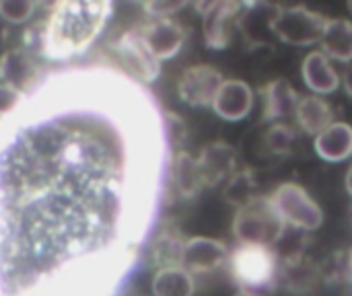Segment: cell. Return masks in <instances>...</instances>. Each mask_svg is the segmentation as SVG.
<instances>
[{
  "instance_id": "obj_26",
  "label": "cell",
  "mask_w": 352,
  "mask_h": 296,
  "mask_svg": "<svg viewBox=\"0 0 352 296\" xmlns=\"http://www.w3.org/2000/svg\"><path fill=\"white\" fill-rule=\"evenodd\" d=\"M23 101H25V93L23 91L14 89L10 84L0 82V117L10 115Z\"/></svg>"
},
{
  "instance_id": "obj_15",
  "label": "cell",
  "mask_w": 352,
  "mask_h": 296,
  "mask_svg": "<svg viewBox=\"0 0 352 296\" xmlns=\"http://www.w3.org/2000/svg\"><path fill=\"white\" fill-rule=\"evenodd\" d=\"M299 99L301 97L297 95V91L291 87L289 80L276 78V80L268 82L262 89V115H264V122H274V119L295 115Z\"/></svg>"
},
{
  "instance_id": "obj_3",
  "label": "cell",
  "mask_w": 352,
  "mask_h": 296,
  "mask_svg": "<svg viewBox=\"0 0 352 296\" xmlns=\"http://www.w3.org/2000/svg\"><path fill=\"white\" fill-rule=\"evenodd\" d=\"M229 268L241 291L258 293L272 286L276 278V255L270 247L239 245L229 255Z\"/></svg>"
},
{
  "instance_id": "obj_11",
  "label": "cell",
  "mask_w": 352,
  "mask_h": 296,
  "mask_svg": "<svg viewBox=\"0 0 352 296\" xmlns=\"http://www.w3.org/2000/svg\"><path fill=\"white\" fill-rule=\"evenodd\" d=\"M140 37L148 52L161 62L179 54L186 41V31L173 19H151L140 29Z\"/></svg>"
},
{
  "instance_id": "obj_10",
  "label": "cell",
  "mask_w": 352,
  "mask_h": 296,
  "mask_svg": "<svg viewBox=\"0 0 352 296\" xmlns=\"http://www.w3.org/2000/svg\"><path fill=\"white\" fill-rule=\"evenodd\" d=\"M196 161L204 187H214L223 181H229L237 169V152L231 144L223 140L206 144Z\"/></svg>"
},
{
  "instance_id": "obj_5",
  "label": "cell",
  "mask_w": 352,
  "mask_h": 296,
  "mask_svg": "<svg viewBox=\"0 0 352 296\" xmlns=\"http://www.w3.org/2000/svg\"><path fill=\"white\" fill-rule=\"evenodd\" d=\"M270 200L278 216L283 218V223L289 227H295L301 231H316L324 223V210L309 196V192L301 187L299 183L278 185Z\"/></svg>"
},
{
  "instance_id": "obj_31",
  "label": "cell",
  "mask_w": 352,
  "mask_h": 296,
  "mask_svg": "<svg viewBox=\"0 0 352 296\" xmlns=\"http://www.w3.org/2000/svg\"><path fill=\"white\" fill-rule=\"evenodd\" d=\"M346 190H349V194L352 196V167L349 169V173H346Z\"/></svg>"
},
{
  "instance_id": "obj_4",
  "label": "cell",
  "mask_w": 352,
  "mask_h": 296,
  "mask_svg": "<svg viewBox=\"0 0 352 296\" xmlns=\"http://www.w3.org/2000/svg\"><path fill=\"white\" fill-rule=\"evenodd\" d=\"M328 19L322 12H316L307 6L280 8L278 16L272 23L274 37L283 43L309 47L322 41Z\"/></svg>"
},
{
  "instance_id": "obj_2",
  "label": "cell",
  "mask_w": 352,
  "mask_h": 296,
  "mask_svg": "<svg viewBox=\"0 0 352 296\" xmlns=\"http://www.w3.org/2000/svg\"><path fill=\"white\" fill-rule=\"evenodd\" d=\"M285 223L278 216L270 198L258 196L237 210L233 218V235L239 245L274 247L285 235Z\"/></svg>"
},
{
  "instance_id": "obj_33",
  "label": "cell",
  "mask_w": 352,
  "mask_h": 296,
  "mask_svg": "<svg viewBox=\"0 0 352 296\" xmlns=\"http://www.w3.org/2000/svg\"><path fill=\"white\" fill-rule=\"evenodd\" d=\"M346 260H349V270H351V274H352V247H351V251H349V255H346Z\"/></svg>"
},
{
  "instance_id": "obj_25",
  "label": "cell",
  "mask_w": 352,
  "mask_h": 296,
  "mask_svg": "<svg viewBox=\"0 0 352 296\" xmlns=\"http://www.w3.org/2000/svg\"><path fill=\"white\" fill-rule=\"evenodd\" d=\"M35 12V2L31 0H0V16L8 25H23Z\"/></svg>"
},
{
  "instance_id": "obj_23",
  "label": "cell",
  "mask_w": 352,
  "mask_h": 296,
  "mask_svg": "<svg viewBox=\"0 0 352 296\" xmlns=\"http://www.w3.org/2000/svg\"><path fill=\"white\" fill-rule=\"evenodd\" d=\"M256 179L252 175V171H235V175L227 181L225 185V200L233 206L243 208L245 204H250L252 200H256Z\"/></svg>"
},
{
  "instance_id": "obj_13",
  "label": "cell",
  "mask_w": 352,
  "mask_h": 296,
  "mask_svg": "<svg viewBox=\"0 0 352 296\" xmlns=\"http://www.w3.org/2000/svg\"><path fill=\"white\" fill-rule=\"evenodd\" d=\"M210 107L221 119L241 122L254 109V89L245 80L229 78L221 84Z\"/></svg>"
},
{
  "instance_id": "obj_29",
  "label": "cell",
  "mask_w": 352,
  "mask_h": 296,
  "mask_svg": "<svg viewBox=\"0 0 352 296\" xmlns=\"http://www.w3.org/2000/svg\"><path fill=\"white\" fill-rule=\"evenodd\" d=\"M6 39H8V23H4L0 16V47L6 43Z\"/></svg>"
},
{
  "instance_id": "obj_12",
  "label": "cell",
  "mask_w": 352,
  "mask_h": 296,
  "mask_svg": "<svg viewBox=\"0 0 352 296\" xmlns=\"http://www.w3.org/2000/svg\"><path fill=\"white\" fill-rule=\"evenodd\" d=\"M227 260H229V249L223 241L210 237H192L184 245L182 268L192 276L210 274L219 270Z\"/></svg>"
},
{
  "instance_id": "obj_24",
  "label": "cell",
  "mask_w": 352,
  "mask_h": 296,
  "mask_svg": "<svg viewBox=\"0 0 352 296\" xmlns=\"http://www.w3.org/2000/svg\"><path fill=\"white\" fill-rule=\"evenodd\" d=\"M297 140V132L289 124H274L266 134V144L274 155H287L291 152L293 144Z\"/></svg>"
},
{
  "instance_id": "obj_20",
  "label": "cell",
  "mask_w": 352,
  "mask_h": 296,
  "mask_svg": "<svg viewBox=\"0 0 352 296\" xmlns=\"http://www.w3.org/2000/svg\"><path fill=\"white\" fill-rule=\"evenodd\" d=\"M171 181L177 190V194L186 200L196 198L204 183L198 171V161L196 157H192L190 152H179L173 161V169H171Z\"/></svg>"
},
{
  "instance_id": "obj_14",
  "label": "cell",
  "mask_w": 352,
  "mask_h": 296,
  "mask_svg": "<svg viewBox=\"0 0 352 296\" xmlns=\"http://www.w3.org/2000/svg\"><path fill=\"white\" fill-rule=\"evenodd\" d=\"M301 74L305 84L318 95H332L334 91H338V87L342 84V78L338 74V70L334 68L332 60L328 56H324L322 52H309L301 64Z\"/></svg>"
},
{
  "instance_id": "obj_27",
  "label": "cell",
  "mask_w": 352,
  "mask_h": 296,
  "mask_svg": "<svg viewBox=\"0 0 352 296\" xmlns=\"http://www.w3.org/2000/svg\"><path fill=\"white\" fill-rule=\"evenodd\" d=\"M184 6H186L184 0H155V2H146L144 10L151 14V19H171Z\"/></svg>"
},
{
  "instance_id": "obj_22",
  "label": "cell",
  "mask_w": 352,
  "mask_h": 296,
  "mask_svg": "<svg viewBox=\"0 0 352 296\" xmlns=\"http://www.w3.org/2000/svg\"><path fill=\"white\" fill-rule=\"evenodd\" d=\"M184 245H186V241L182 239V235L177 231H165V233H161L157 237V241L153 243V249H151L153 264L159 270H165V268H182Z\"/></svg>"
},
{
  "instance_id": "obj_30",
  "label": "cell",
  "mask_w": 352,
  "mask_h": 296,
  "mask_svg": "<svg viewBox=\"0 0 352 296\" xmlns=\"http://www.w3.org/2000/svg\"><path fill=\"white\" fill-rule=\"evenodd\" d=\"M342 84H344V91L352 97V66L346 70V74H344V78H342Z\"/></svg>"
},
{
  "instance_id": "obj_17",
  "label": "cell",
  "mask_w": 352,
  "mask_h": 296,
  "mask_svg": "<svg viewBox=\"0 0 352 296\" xmlns=\"http://www.w3.org/2000/svg\"><path fill=\"white\" fill-rule=\"evenodd\" d=\"M316 152L328 163H342L352 157V126L334 122L316 136Z\"/></svg>"
},
{
  "instance_id": "obj_6",
  "label": "cell",
  "mask_w": 352,
  "mask_h": 296,
  "mask_svg": "<svg viewBox=\"0 0 352 296\" xmlns=\"http://www.w3.org/2000/svg\"><path fill=\"white\" fill-rule=\"evenodd\" d=\"M241 6L243 2L235 0H210L196 4L202 14L204 41L210 49H225L233 41Z\"/></svg>"
},
{
  "instance_id": "obj_18",
  "label": "cell",
  "mask_w": 352,
  "mask_h": 296,
  "mask_svg": "<svg viewBox=\"0 0 352 296\" xmlns=\"http://www.w3.org/2000/svg\"><path fill=\"white\" fill-rule=\"evenodd\" d=\"M297 124L301 126V130L305 134H322L328 126H332L334 122V111L330 107V103L318 95H307L299 99L297 111H295Z\"/></svg>"
},
{
  "instance_id": "obj_21",
  "label": "cell",
  "mask_w": 352,
  "mask_h": 296,
  "mask_svg": "<svg viewBox=\"0 0 352 296\" xmlns=\"http://www.w3.org/2000/svg\"><path fill=\"white\" fill-rule=\"evenodd\" d=\"M151 288L153 296H194L196 282L184 268H165L157 270Z\"/></svg>"
},
{
  "instance_id": "obj_32",
  "label": "cell",
  "mask_w": 352,
  "mask_h": 296,
  "mask_svg": "<svg viewBox=\"0 0 352 296\" xmlns=\"http://www.w3.org/2000/svg\"><path fill=\"white\" fill-rule=\"evenodd\" d=\"M233 296H260L258 293H248V291H239L237 295H233Z\"/></svg>"
},
{
  "instance_id": "obj_7",
  "label": "cell",
  "mask_w": 352,
  "mask_h": 296,
  "mask_svg": "<svg viewBox=\"0 0 352 296\" xmlns=\"http://www.w3.org/2000/svg\"><path fill=\"white\" fill-rule=\"evenodd\" d=\"M113 54L118 56L120 64L130 72V76H134L140 82H155L161 74V62L148 52V47L144 45L140 31L132 29L122 33L113 43Z\"/></svg>"
},
{
  "instance_id": "obj_8",
  "label": "cell",
  "mask_w": 352,
  "mask_h": 296,
  "mask_svg": "<svg viewBox=\"0 0 352 296\" xmlns=\"http://www.w3.org/2000/svg\"><path fill=\"white\" fill-rule=\"evenodd\" d=\"M283 6L272 4V2H245L239 12L237 29L241 37L245 39L248 47L258 49V47H272L276 37L272 31V23L278 16Z\"/></svg>"
},
{
  "instance_id": "obj_1",
  "label": "cell",
  "mask_w": 352,
  "mask_h": 296,
  "mask_svg": "<svg viewBox=\"0 0 352 296\" xmlns=\"http://www.w3.org/2000/svg\"><path fill=\"white\" fill-rule=\"evenodd\" d=\"M111 8V2L105 0H64L54 4L43 23V56L68 60L87 52L109 21Z\"/></svg>"
},
{
  "instance_id": "obj_28",
  "label": "cell",
  "mask_w": 352,
  "mask_h": 296,
  "mask_svg": "<svg viewBox=\"0 0 352 296\" xmlns=\"http://www.w3.org/2000/svg\"><path fill=\"white\" fill-rule=\"evenodd\" d=\"M307 270H311V268H309V266H295V268L291 270V274H289V280H287V282H289V286H291L293 291H295L297 282H301V284H303V286H301L303 291H305V288H309V284H314V282H316V278H314L311 274H307Z\"/></svg>"
},
{
  "instance_id": "obj_9",
  "label": "cell",
  "mask_w": 352,
  "mask_h": 296,
  "mask_svg": "<svg viewBox=\"0 0 352 296\" xmlns=\"http://www.w3.org/2000/svg\"><path fill=\"white\" fill-rule=\"evenodd\" d=\"M223 82L225 78L214 66L196 64L182 72L177 82V93L179 99L192 107H208L212 105Z\"/></svg>"
},
{
  "instance_id": "obj_34",
  "label": "cell",
  "mask_w": 352,
  "mask_h": 296,
  "mask_svg": "<svg viewBox=\"0 0 352 296\" xmlns=\"http://www.w3.org/2000/svg\"><path fill=\"white\" fill-rule=\"evenodd\" d=\"M349 12H351V16H352V0L349 2Z\"/></svg>"
},
{
  "instance_id": "obj_16",
  "label": "cell",
  "mask_w": 352,
  "mask_h": 296,
  "mask_svg": "<svg viewBox=\"0 0 352 296\" xmlns=\"http://www.w3.org/2000/svg\"><path fill=\"white\" fill-rule=\"evenodd\" d=\"M37 76V64L33 56L25 49H8L0 58V80L19 91L33 87Z\"/></svg>"
},
{
  "instance_id": "obj_19",
  "label": "cell",
  "mask_w": 352,
  "mask_h": 296,
  "mask_svg": "<svg viewBox=\"0 0 352 296\" xmlns=\"http://www.w3.org/2000/svg\"><path fill=\"white\" fill-rule=\"evenodd\" d=\"M322 54L336 62L352 60V21L349 19H328L326 31L322 35Z\"/></svg>"
}]
</instances>
